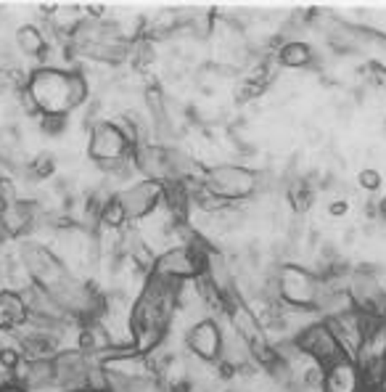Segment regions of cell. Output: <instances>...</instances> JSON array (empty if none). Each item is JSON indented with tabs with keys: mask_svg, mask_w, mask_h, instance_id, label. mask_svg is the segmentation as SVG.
<instances>
[{
	"mask_svg": "<svg viewBox=\"0 0 386 392\" xmlns=\"http://www.w3.org/2000/svg\"><path fill=\"white\" fill-rule=\"evenodd\" d=\"M275 281H278L281 299H286L294 307H313L315 310V299H318V292H320L323 281L313 271L291 263H283L275 271Z\"/></svg>",
	"mask_w": 386,
	"mask_h": 392,
	"instance_id": "6da1fadb",
	"label": "cell"
},
{
	"mask_svg": "<svg viewBox=\"0 0 386 392\" xmlns=\"http://www.w3.org/2000/svg\"><path fill=\"white\" fill-rule=\"evenodd\" d=\"M212 194H217L222 199H246L257 191V172H251L239 165H219V167L209 170L207 180H204Z\"/></svg>",
	"mask_w": 386,
	"mask_h": 392,
	"instance_id": "7a4b0ae2",
	"label": "cell"
},
{
	"mask_svg": "<svg viewBox=\"0 0 386 392\" xmlns=\"http://www.w3.org/2000/svg\"><path fill=\"white\" fill-rule=\"evenodd\" d=\"M296 345L302 348V352H307L315 363H320V366H331L336 360L346 358L342 348H339V342H336L334 331L328 328V323H307V326L296 334Z\"/></svg>",
	"mask_w": 386,
	"mask_h": 392,
	"instance_id": "3957f363",
	"label": "cell"
},
{
	"mask_svg": "<svg viewBox=\"0 0 386 392\" xmlns=\"http://www.w3.org/2000/svg\"><path fill=\"white\" fill-rule=\"evenodd\" d=\"M127 146L130 141L125 138V133L116 125L101 122L93 127V141H90V154H93L101 165L104 162H114V159L127 157Z\"/></svg>",
	"mask_w": 386,
	"mask_h": 392,
	"instance_id": "277c9868",
	"label": "cell"
},
{
	"mask_svg": "<svg viewBox=\"0 0 386 392\" xmlns=\"http://www.w3.org/2000/svg\"><path fill=\"white\" fill-rule=\"evenodd\" d=\"M188 348L193 350V355L201 360H219V350H222V331L217 328L215 321H198L188 331Z\"/></svg>",
	"mask_w": 386,
	"mask_h": 392,
	"instance_id": "5b68a950",
	"label": "cell"
},
{
	"mask_svg": "<svg viewBox=\"0 0 386 392\" xmlns=\"http://www.w3.org/2000/svg\"><path fill=\"white\" fill-rule=\"evenodd\" d=\"M162 186L157 180H146V183H138L133 189L119 196V204L125 210L127 218H143L148 212L157 207V201H162Z\"/></svg>",
	"mask_w": 386,
	"mask_h": 392,
	"instance_id": "8992f818",
	"label": "cell"
},
{
	"mask_svg": "<svg viewBox=\"0 0 386 392\" xmlns=\"http://www.w3.org/2000/svg\"><path fill=\"white\" fill-rule=\"evenodd\" d=\"M360 387H363L360 366L352 358H342L325 366L323 392H360Z\"/></svg>",
	"mask_w": 386,
	"mask_h": 392,
	"instance_id": "52a82bcc",
	"label": "cell"
},
{
	"mask_svg": "<svg viewBox=\"0 0 386 392\" xmlns=\"http://www.w3.org/2000/svg\"><path fill=\"white\" fill-rule=\"evenodd\" d=\"M278 61L283 66H291V69H307L315 64V53L307 42L291 40V42H283L281 51H278Z\"/></svg>",
	"mask_w": 386,
	"mask_h": 392,
	"instance_id": "ba28073f",
	"label": "cell"
},
{
	"mask_svg": "<svg viewBox=\"0 0 386 392\" xmlns=\"http://www.w3.org/2000/svg\"><path fill=\"white\" fill-rule=\"evenodd\" d=\"M27 302L21 295H13V292H3L0 295V328H11L27 321Z\"/></svg>",
	"mask_w": 386,
	"mask_h": 392,
	"instance_id": "9c48e42d",
	"label": "cell"
},
{
	"mask_svg": "<svg viewBox=\"0 0 386 392\" xmlns=\"http://www.w3.org/2000/svg\"><path fill=\"white\" fill-rule=\"evenodd\" d=\"M16 42H19V51L24 56H42L45 53V37H42V32L37 27H21L16 32Z\"/></svg>",
	"mask_w": 386,
	"mask_h": 392,
	"instance_id": "30bf717a",
	"label": "cell"
},
{
	"mask_svg": "<svg viewBox=\"0 0 386 392\" xmlns=\"http://www.w3.org/2000/svg\"><path fill=\"white\" fill-rule=\"evenodd\" d=\"M85 98H88V83H85L83 74L72 72L69 74V106L83 104Z\"/></svg>",
	"mask_w": 386,
	"mask_h": 392,
	"instance_id": "8fae6325",
	"label": "cell"
},
{
	"mask_svg": "<svg viewBox=\"0 0 386 392\" xmlns=\"http://www.w3.org/2000/svg\"><path fill=\"white\" fill-rule=\"evenodd\" d=\"M360 186L368 189V191H376L378 186H381V172L373 170V167L363 170V172H360Z\"/></svg>",
	"mask_w": 386,
	"mask_h": 392,
	"instance_id": "7c38bea8",
	"label": "cell"
},
{
	"mask_svg": "<svg viewBox=\"0 0 386 392\" xmlns=\"http://www.w3.org/2000/svg\"><path fill=\"white\" fill-rule=\"evenodd\" d=\"M0 201L3 204H8V207H13L16 204V189H13V183L11 180H6V178H0Z\"/></svg>",
	"mask_w": 386,
	"mask_h": 392,
	"instance_id": "4fadbf2b",
	"label": "cell"
},
{
	"mask_svg": "<svg viewBox=\"0 0 386 392\" xmlns=\"http://www.w3.org/2000/svg\"><path fill=\"white\" fill-rule=\"evenodd\" d=\"M355 239H357V231H355V228H349V231L344 233V244H352Z\"/></svg>",
	"mask_w": 386,
	"mask_h": 392,
	"instance_id": "5bb4252c",
	"label": "cell"
},
{
	"mask_svg": "<svg viewBox=\"0 0 386 392\" xmlns=\"http://www.w3.org/2000/svg\"><path fill=\"white\" fill-rule=\"evenodd\" d=\"M378 207H381V218H386V196L381 199V204H378Z\"/></svg>",
	"mask_w": 386,
	"mask_h": 392,
	"instance_id": "9a60e30c",
	"label": "cell"
},
{
	"mask_svg": "<svg viewBox=\"0 0 386 392\" xmlns=\"http://www.w3.org/2000/svg\"><path fill=\"white\" fill-rule=\"evenodd\" d=\"M0 392H24V390H19V387H0Z\"/></svg>",
	"mask_w": 386,
	"mask_h": 392,
	"instance_id": "2e32d148",
	"label": "cell"
}]
</instances>
